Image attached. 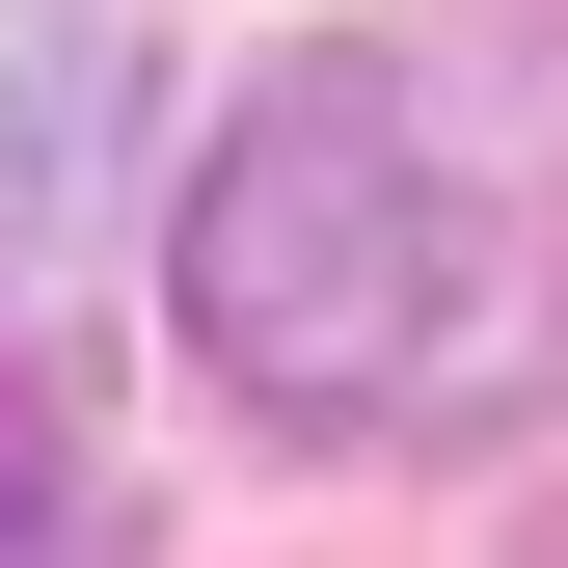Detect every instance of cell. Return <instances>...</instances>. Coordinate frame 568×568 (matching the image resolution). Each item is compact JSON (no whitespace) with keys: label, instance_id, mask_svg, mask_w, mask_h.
<instances>
[{"label":"cell","instance_id":"6da1fadb","mask_svg":"<svg viewBox=\"0 0 568 568\" xmlns=\"http://www.w3.org/2000/svg\"><path fill=\"white\" fill-rule=\"evenodd\" d=\"M487 271H460V163L406 135L379 54H271L244 135L190 163V352L271 434H406L434 379H487Z\"/></svg>","mask_w":568,"mask_h":568},{"label":"cell","instance_id":"7a4b0ae2","mask_svg":"<svg viewBox=\"0 0 568 568\" xmlns=\"http://www.w3.org/2000/svg\"><path fill=\"white\" fill-rule=\"evenodd\" d=\"M109 190H135V28L109 0H0V298L82 271Z\"/></svg>","mask_w":568,"mask_h":568},{"label":"cell","instance_id":"3957f363","mask_svg":"<svg viewBox=\"0 0 568 568\" xmlns=\"http://www.w3.org/2000/svg\"><path fill=\"white\" fill-rule=\"evenodd\" d=\"M0 568H82V406L0 352Z\"/></svg>","mask_w":568,"mask_h":568}]
</instances>
